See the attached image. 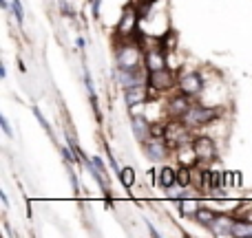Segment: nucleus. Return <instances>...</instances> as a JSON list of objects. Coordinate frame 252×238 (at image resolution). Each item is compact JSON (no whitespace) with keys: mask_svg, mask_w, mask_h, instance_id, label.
Masks as SVG:
<instances>
[{"mask_svg":"<svg viewBox=\"0 0 252 238\" xmlns=\"http://www.w3.org/2000/svg\"><path fill=\"white\" fill-rule=\"evenodd\" d=\"M142 146H144L146 157L151 161H155V163H157V161H164L166 157L170 155V150H173V148L168 146V141H166L161 134H153V137L148 139V141H144Z\"/></svg>","mask_w":252,"mask_h":238,"instance_id":"obj_6","label":"nucleus"},{"mask_svg":"<svg viewBox=\"0 0 252 238\" xmlns=\"http://www.w3.org/2000/svg\"><path fill=\"white\" fill-rule=\"evenodd\" d=\"M177 88L182 93H186L188 97H199L201 93H204V78H201L199 73H195V71L184 73V75H179V79H177Z\"/></svg>","mask_w":252,"mask_h":238,"instance_id":"obj_8","label":"nucleus"},{"mask_svg":"<svg viewBox=\"0 0 252 238\" xmlns=\"http://www.w3.org/2000/svg\"><path fill=\"white\" fill-rule=\"evenodd\" d=\"M115 62L118 69H139L144 62L142 47L130 40H120V44L115 47Z\"/></svg>","mask_w":252,"mask_h":238,"instance_id":"obj_1","label":"nucleus"},{"mask_svg":"<svg viewBox=\"0 0 252 238\" xmlns=\"http://www.w3.org/2000/svg\"><path fill=\"white\" fill-rule=\"evenodd\" d=\"M159 47L164 49L166 53H173L175 47H177V33H175L173 29H168V31H166V33L159 38Z\"/></svg>","mask_w":252,"mask_h":238,"instance_id":"obj_19","label":"nucleus"},{"mask_svg":"<svg viewBox=\"0 0 252 238\" xmlns=\"http://www.w3.org/2000/svg\"><path fill=\"white\" fill-rule=\"evenodd\" d=\"M192 97H188L186 93L179 91L177 95H173L168 100V104H166V113H168V117H184V115L188 113V108L192 106Z\"/></svg>","mask_w":252,"mask_h":238,"instance_id":"obj_11","label":"nucleus"},{"mask_svg":"<svg viewBox=\"0 0 252 238\" xmlns=\"http://www.w3.org/2000/svg\"><path fill=\"white\" fill-rule=\"evenodd\" d=\"M139 20H142V13H139L133 4L124 7L122 18H120L118 26H115V35H118V40H133L135 31H137V26H139Z\"/></svg>","mask_w":252,"mask_h":238,"instance_id":"obj_3","label":"nucleus"},{"mask_svg":"<svg viewBox=\"0 0 252 238\" xmlns=\"http://www.w3.org/2000/svg\"><path fill=\"white\" fill-rule=\"evenodd\" d=\"M232 225H235V218H230L228 214H217V218L210 225V232L215 236H232Z\"/></svg>","mask_w":252,"mask_h":238,"instance_id":"obj_14","label":"nucleus"},{"mask_svg":"<svg viewBox=\"0 0 252 238\" xmlns=\"http://www.w3.org/2000/svg\"><path fill=\"white\" fill-rule=\"evenodd\" d=\"M168 66V62H166V51L157 44V47H151L144 51V69L148 71V73H153V71H161Z\"/></svg>","mask_w":252,"mask_h":238,"instance_id":"obj_10","label":"nucleus"},{"mask_svg":"<svg viewBox=\"0 0 252 238\" xmlns=\"http://www.w3.org/2000/svg\"><path fill=\"white\" fill-rule=\"evenodd\" d=\"M250 221H252V214H250Z\"/></svg>","mask_w":252,"mask_h":238,"instance_id":"obj_28","label":"nucleus"},{"mask_svg":"<svg viewBox=\"0 0 252 238\" xmlns=\"http://www.w3.org/2000/svg\"><path fill=\"white\" fill-rule=\"evenodd\" d=\"M192 148H195V155L199 163H210V161L217 159V143H215L213 137L197 134V137H192Z\"/></svg>","mask_w":252,"mask_h":238,"instance_id":"obj_5","label":"nucleus"},{"mask_svg":"<svg viewBox=\"0 0 252 238\" xmlns=\"http://www.w3.org/2000/svg\"><path fill=\"white\" fill-rule=\"evenodd\" d=\"M232 236H237V238L250 236L252 238V221H235V225H232Z\"/></svg>","mask_w":252,"mask_h":238,"instance_id":"obj_20","label":"nucleus"},{"mask_svg":"<svg viewBox=\"0 0 252 238\" xmlns=\"http://www.w3.org/2000/svg\"><path fill=\"white\" fill-rule=\"evenodd\" d=\"M93 161H95V165H97V168H100V170H102V172H104V174H106V165H104V163H102V159H100V157H93Z\"/></svg>","mask_w":252,"mask_h":238,"instance_id":"obj_26","label":"nucleus"},{"mask_svg":"<svg viewBox=\"0 0 252 238\" xmlns=\"http://www.w3.org/2000/svg\"><path fill=\"white\" fill-rule=\"evenodd\" d=\"M0 126H2V130H4V134H9L11 137V128H9V121H7V117H0Z\"/></svg>","mask_w":252,"mask_h":238,"instance_id":"obj_24","label":"nucleus"},{"mask_svg":"<svg viewBox=\"0 0 252 238\" xmlns=\"http://www.w3.org/2000/svg\"><path fill=\"white\" fill-rule=\"evenodd\" d=\"M223 185V172L204 170V190H219Z\"/></svg>","mask_w":252,"mask_h":238,"instance_id":"obj_16","label":"nucleus"},{"mask_svg":"<svg viewBox=\"0 0 252 238\" xmlns=\"http://www.w3.org/2000/svg\"><path fill=\"white\" fill-rule=\"evenodd\" d=\"M157 185H161L164 190H170L173 185H177V170L164 165L159 170V174H157Z\"/></svg>","mask_w":252,"mask_h":238,"instance_id":"obj_15","label":"nucleus"},{"mask_svg":"<svg viewBox=\"0 0 252 238\" xmlns=\"http://www.w3.org/2000/svg\"><path fill=\"white\" fill-rule=\"evenodd\" d=\"M148 86L153 88L155 93H168L175 88V73L166 66L161 71H153L148 73Z\"/></svg>","mask_w":252,"mask_h":238,"instance_id":"obj_7","label":"nucleus"},{"mask_svg":"<svg viewBox=\"0 0 252 238\" xmlns=\"http://www.w3.org/2000/svg\"><path fill=\"white\" fill-rule=\"evenodd\" d=\"M192 128H188V124L184 121L182 117H168V121L164 124V134L161 137L168 141V146L173 148H177V146H182V143H188V141H192Z\"/></svg>","mask_w":252,"mask_h":238,"instance_id":"obj_2","label":"nucleus"},{"mask_svg":"<svg viewBox=\"0 0 252 238\" xmlns=\"http://www.w3.org/2000/svg\"><path fill=\"white\" fill-rule=\"evenodd\" d=\"M182 119L186 121L188 128H192V130L204 128V126L213 124V121L217 119V108H210V106H204V104H192Z\"/></svg>","mask_w":252,"mask_h":238,"instance_id":"obj_4","label":"nucleus"},{"mask_svg":"<svg viewBox=\"0 0 252 238\" xmlns=\"http://www.w3.org/2000/svg\"><path fill=\"white\" fill-rule=\"evenodd\" d=\"M192 218H195L199 225L210 227V225H213V221L217 218V212H213V210H208V208H199L195 214H192Z\"/></svg>","mask_w":252,"mask_h":238,"instance_id":"obj_17","label":"nucleus"},{"mask_svg":"<svg viewBox=\"0 0 252 238\" xmlns=\"http://www.w3.org/2000/svg\"><path fill=\"white\" fill-rule=\"evenodd\" d=\"M192 183V165H182L177 168V185L179 187H188Z\"/></svg>","mask_w":252,"mask_h":238,"instance_id":"obj_18","label":"nucleus"},{"mask_svg":"<svg viewBox=\"0 0 252 238\" xmlns=\"http://www.w3.org/2000/svg\"><path fill=\"white\" fill-rule=\"evenodd\" d=\"M120 181H122V185L124 187H133L135 185V179H137V177H135V170L133 168H124V170H120Z\"/></svg>","mask_w":252,"mask_h":238,"instance_id":"obj_21","label":"nucleus"},{"mask_svg":"<svg viewBox=\"0 0 252 238\" xmlns=\"http://www.w3.org/2000/svg\"><path fill=\"white\" fill-rule=\"evenodd\" d=\"M130 128H133V134L135 139H137L139 143L148 141V139L153 137V124L146 119V115H133L130 117Z\"/></svg>","mask_w":252,"mask_h":238,"instance_id":"obj_13","label":"nucleus"},{"mask_svg":"<svg viewBox=\"0 0 252 238\" xmlns=\"http://www.w3.org/2000/svg\"><path fill=\"white\" fill-rule=\"evenodd\" d=\"M144 2H153V0H144Z\"/></svg>","mask_w":252,"mask_h":238,"instance_id":"obj_27","label":"nucleus"},{"mask_svg":"<svg viewBox=\"0 0 252 238\" xmlns=\"http://www.w3.org/2000/svg\"><path fill=\"white\" fill-rule=\"evenodd\" d=\"M100 4H102V0H93V16L95 18H100Z\"/></svg>","mask_w":252,"mask_h":238,"instance_id":"obj_25","label":"nucleus"},{"mask_svg":"<svg viewBox=\"0 0 252 238\" xmlns=\"http://www.w3.org/2000/svg\"><path fill=\"white\" fill-rule=\"evenodd\" d=\"M118 73V82L122 88H130V86H137V84H148V71L142 66L139 69H115Z\"/></svg>","mask_w":252,"mask_h":238,"instance_id":"obj_9","label":"nucleus"},{"mask_svg":"<svg viewBox=\"0 0 252 238\" xmlns=\"http://www.w3.org/2000/svg\"><path fill=\"white\" fill-rule=\"evenodd\" d=\"M33 115H35V117H38V121H40V126H42V128H44V130H47V134H49V137H53V130H51V126H49V121H47V119H44V115H42V113H40V108H38V106H33Z\"/></svg>","mask_w":252,"mask_h":238,"instance_id":"obj_22","label":"nucleus"},{"mask_svg":"<svg viewBox=\"0 0 252 238\" xmlns=\"http://www.w3.org/2000/svg\"><path fill=\"white\" fill-rule=\"evenodd\" d=\"M148 84H137V86H130V88H124V102L128 108H135V106L139 104H146L148 100H151V95H148Z\"/></svg>","mask_w":252,"mask_h":238,"instance_id":"obj_12","label":"nucleus"},{"mask_svg":"<svg viewBox=\"0 0 252 238\" xmlns=\"http://www.w3.org/2000/svg\"><path fill=\"white\" fill-rule=\"evenodd\" d=\"M235 183V172H223V185H232Z\"/></svg>","mask_w":252,"mask_h":238,"instance_id":"obj_23","label":"nucleus"}]
</instances>
